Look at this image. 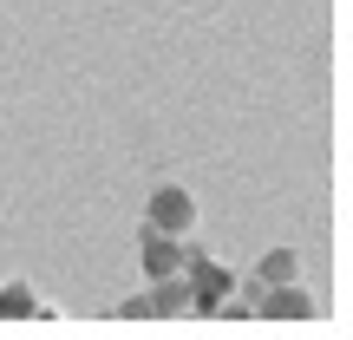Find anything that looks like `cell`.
<instances>
[{
  "label": "cell",
  "mask_w": 353,
  "mask_h": 340,
  "mask_svg": "<svg viewBox=\"0 0 353 340\" xmlns=\"http://www.w3.org/2000/svg\"><path fill=\"white\" fill-rule=\"evenodd\" d=\"M151 314H190V281L183 275H164V281H151Z\"/></svg>",
  "instance_id": "cell-5"
},
{
  "label": "cell",
  "mask_w": 353,
  "mask_h": 340,
  "mask_svg": "<svg viewBox=\"0 0 353 340\" xmlns=\"http://www.w3.org/2000/svg\"><path fill=\"white\" fill-rule=\"evenodd\" d=\"M138 268H144V281L183 275V236H164V229L144 223V236H138Z\"/></svg>",
  "instance_id": "cell-2"
},
{
  "label": "cell",
  "mask_w": 353,
  "mask_h": 340,
  "mask_svg": "<svg viewBox=\"0 0 353 340\" xmlns=\"http://www.w3.org/2000/svg\"><path fill=\"white\" fill-rule=\"evenodd\" d=\"M255 314L262 321H314V294L301 281H275V288L255 294Z\"/></svg>",
  "instance_id": "cell-3"
},
{
  "label": "cell",
  "mask_w": 353,
  "mask_h": 340,
  "mask_svg": "<svg viewBox=\"0 0 353 340\" xmlns=\"http://www.w3.org/2000/svg\"><path fill=\"white\" fill-rule=\"evenodd\" d=\"M33 314H39V294L26 281H7L0 288V321H33Z\"/></svg>",
  "instance_id": "cell-6"
},
{
  "label": "cell",
  "mask_w": 353,
  "mask_h": 340,
  "mask_svg": "<svg viewBox=\"0 0 353 340\" xmlns=\"http://www.w3.org/2000/svg\"><path fill=\"white\" fill-rule=\"evenodd\" d=\"M144 223L164 229V236H196V197H190L183 183H157V190H151V210H144Z\"/></svg>",
  "instance_id": "cell-1"
},
{
  "label": "cell",
  "mask_w": 353,
  "mask_h": 340,
  "mask_svg": "<svg viewBox=\"0 0 353 340\" xmlns=\"http://www.w3.org/2000/svg\"><path fill=\"white\" fill-rule=\"evenodd\" d=\"M118 314H125V321H151V294H138V301H125Z\"/></svg>",
  "instance_id": "cell-7"
},
{
  "label": "cell",
  "mask_w": 353,
  "mask_h": 340,
  "mask_svg": "<svg viewBox=\"0 0 353 340\" xmlns=\"http://www.w3.org/2000/svg\"><path fill=\"white\" fill-rule=\"evenodd\" d=\"M275 281H301V255H294V249H268L262 262H255V281H249V308H255V294H262V288H275Z\"/></svg>",
  "instance_id": "cell-4"
}]
</instances>
